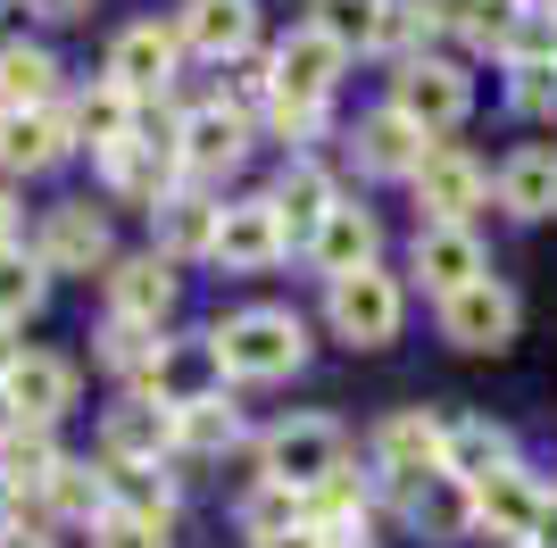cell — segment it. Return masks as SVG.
Wrapping results in <instances>:
<instances>
[{
	"label": "cell",
	"mask_w": 557,
	"mask_h": 548,
	"mask_svg": "<svg viewBox=\"0 0 557 548\" xmlns=\"http://www.w3.org/2000/svg\"><path fill=\"white\" fill-rule=\"evenodd\" d=\"M325 548H367V540H325Z\"/></svg>",
	"instance_id": "c3c4849f"
},
{
	"label": "cell",
	"mask_w": 557,
	"mask_h": 548,
	"mask_svg": "<svg viewBox=\"0 0 557 548\" xmlns=\"http://www.w3.org/2000/svg\"><path fill=\"white\" fill-rule=\"evenodd\" d=\"M209 358L233 383H283V374H300V358H308V324L292 316V308H242V316H225L209 333Z\"/></svg>",
	"instance_id": "6da1fadb"
},
{
	"label": "cell",
	"mask_w": 557,
	"mask_h": 548,
	"mask_svg": "<svg viewBox=\"0 0 557 548\" xmlns=\"http://www.w3.org/2000/svg\"><path fill=\"white\" fill-rule=\"evenodd\" d=\"M417 34H433L417 0H374V42H367V50H383V59H399V67H408V59H417Z\"/></svg>",
	"instance_id": "8d00e7d4"
},
{
	"label": "cell",
	"mask_w": 557,
	"mask_h": 548,
	"mask_svg": "<svg viewBox=\"0 0 557 548\" xmlns=\"http://www.w3.org/2000/svg\"><path fill=\"white\" fill-rule=\"evenodd\" d=\"M25 9H34V17H59V25H67V17H84L92 0H25Z\"/></svg>",
	"instance_id": "7bdbcfd3"
},
{
	"label": "cell",
	"mask_w": 557,
	"mask_h": 548,
	"mask_svg": "<svg viewBox=\"0 0 557 548\" xmlns=\"http://www.w3.org/2000/svg\"><path fill=\"white\" fill-rule=\"evenodd\" d=\"M399 316H408V291H399V274H383V266H358V274H342V283H325V324L349 349L399 341Z\"/></svg>",
	"instance_id": "3957f363"
},
{
	"label": "cell",
	"mask_w": 557,
	"mask_h": 548,
	"mask_svg": "<svg viewBox=\"0 0 557 548\" xmlns=\"http://www.w3.org/2000/svg\"><path fill=\"white\" fill-rule=\"evenodd\" d=\"M42 291H50L42 258H25V250H0V333L34 316V308H42Z\"/></svg>",
	"instance_id": "836d02e7"
},
{
	"label": "cell",
	"mask_w": 557,
	"mask_h": 548,
	"mask_svg": "<svg viewBox=\"0 0 557 548\" xmlns=\"http://www.w3.org/2000/svg\"><path fill=\"white\" fill-rule=\"evenodd\" d=\"M175 59H184V34H175V25H159V17H141V25H125V34H116L109 84L125 91V100H150V91L175 84Z\"/></svg>",
	"instance_id": "9c48e42d"
},
{
	"label": "cell",
	"mask_w": 557,
	"mask_h": 548,
	"mask_svg": "<svg viewBox=\"0 0 557 548\" xmlns=\"http://www.w3.org/2000/svg\"><path fill=\"white\" fill-rule=\"evenodd\" d=\"M549 482L516 457V465H499L491 482H474V532H491V540H541V524H549Z\"/></svg>",
	"instance_id": "5b68a950"
},
{
	"label": "cell",
	"mask_w": 557,
	"mask_h": 548,
	"mask_svg": "<svg viewBox=\"0 0 557 548\" xmlns=\"http://www.w3.org/2000/svg\"><path fill=\"white\" fill-rule=\"evenodd\" d=\"M342 67H349V50L325 42L317 25H300V34H283V50H275V91L283 100H333Z\"/></svg>",
	"instance_id": "2e32d148"
},
{
	"label": "cell",
	"mask_w": 557,
	"mask_h": 548,
	"mask_svg": "<svg viewBox=\"0 0 557 548\" xmlns=\"http://www.w3.org/2000/svg\"><path fill=\"white\" fill-rule=\"evenodd\" d=\"M516 324H524V299H516V283H499V274H483V283H466L458 299H442V341L449 349H508Z\"/></svg>",
	"instance_id": "8992f818"
},
{
	"label": "cell",
	"mask_w": 557,
	"mask_h": 548,
	"mask_svg": "<svg viewBox=\"0 0 557 548\" xmlns=\"http://www.w3.org/2000/svg\"><path fill=\"white\" fill-rule=\"evenodd\" d=\"M349 150H358V166L367 175H399V183H417V166L433 159V134H417L399 109H374L358 134H349Z\"/></svg>",
	"instance_id": "ac0fdd59"
},
{
	"label": "cell",
	"mask_w": 557,
	"mask_h": 548,
	"mask_svg": "<svg viewBox=\"0 0 557 548\" xmlns=\"http://www.w3.org/2000/svg\"><path fill=\"white\" fill-rule=\"evenodd\" d=\"M184 50H200V59H250V42H258V9L250 0H184Z\"/></svg>",
	"instance_id": "d6986e66"
},
{
	"label": "cell",
	"mask_w": 557,
	"mask_h": 548,
	"mask_svg": "<svg viewBox=\"0 0 557 548\" xmlns=\"http://www.w3.org/2000/svg\"><path fill=\"white\" fill-rule=\"evenodd\" d=\"M0 548H59V540H50V532H34V524H9V532H0Z\"/></svg>",
	"instance_id": "ee69618b"
},
{
	"label": "cell",
	"mask_w": 557,
	"mask_h": 548,
	"mask_svg": "<svg viewBox=\"0 0 557 548\" xmlns=\"http://www.w3.org/2000/svg\"><path fill=\"white\" fill-rule=\"evenodd\" d=\"M42 274H92L109 266V216H100L92 200H59L42 216Z\"/></svg>",
	"instance_id": "30bf717a"
},
{
	"label": "cell",
	"mask_w": 557,
	"mask_h": 548,
	"mask_svg": "<svg viewBox=\"0 0 557 548\" xmlns=\"http://www.w3.org/2000/svg\"><path fill=\"white\" fill-rule=\"evenodd\" d=\"M549 9H557V0H549Z\"/></svg>",
	"instance_id": "816d5d0a"
},
{
	"label": "cell",
	"mask_w": 557,
	"mask_h": 548,
	"mask_svg": "<svg viewBox=\"0 0 557 548\" xmlns=\"http://www.w3.org/2000/svg\"><path fill=\"white\" fill-rule=\"evenodd\" d=\"M491 200L524 216V225H549L557 216V141H524L499 175H491Z\"/></svg>",
	"instance_id": "9a60e30c"
},
{
	"label": "cell",
	"mask_w": 557,
	"mask_h": 548,
	"mask_svg": "<svg viewBox=\"0 0 557 548\" xmlns=\"http://www.w3.org/2000/svg\"><path fill=\"white\" fill-rule=\"evenodd\" d=\"M59 91V59L42 42H9L0 50V116H25V109H50Z\"/></svg>",
	"instance_id": "484cf974"
},
{
	"label": "cell",
	"mask_w": 557,
	"mask_h": 548,
	"mask_svg": "<svg viewBox=\"0 0 557 548\" xmlns=\"http://www.w3.org/2000/svg\"><path fill=\"white\" fill-rule=\"evenodd\" d=\"M166 308H175V266H166L159 250H150V258H116V266H109V316L159 324Z\"/></svg>",
	"instance_id": "603a6c76"
},
{
	"label": "cell",
	"mask_w": 557,
	"mask_h": 548,
	"mask_svg": "<svg viewBox=\"0 0 557 548\" xmlns=\"http://www.w3.org/2000/svg\"><path fill=\"white\" fill-rule=\"evenodd\" d=\"M134 109L141 100H125L116 84H100V91H84L67 109V134L84 141V150H116V141H134Z\"/></svg>",
	"instance_id": "f1b7e54d"
},
{
	"label": "cell",
	"mask_w": 557,
	"mask_h": 548,
	"mask_svg": "<svg viewBox=\"0 0 557 548\" xmlns=\"http://www.w3.org/2000/svg\"><path fill=\"white\" fill-rule=\"evenodd\" d=\"M267 134H283V141H317L325 134V100H267Z\"/></svg>",
	"instance_id": "60d3db41"
},
{
	"label": "cell",
	"mask_w": 557,
	"mask_h": 548,
	"mask_svg": "<svg viewBox=\"0 0 557 548\" xmlns=\"http://www.w3.org/2000/svg\"><path fill=\"white\" fill-rule=\"evenodd\" d=\"M392 499H399V515H408L424 540L474 532V482H458V474H424V482H408V490H392Z\"/></svg>",
	"instance_id": "44dd1931"
},
{
	"label": "cell",
	"mask_w": 557,
	"mask_h": 548,
	"mask_svg": "<svg viewBox=\"0 0 557 548\" xmlns=\"http://www.w3.org/2000/svg\"><path fill=\"white\" fill-rule=\"evenodd\" d=\"M175 159H184V175H225V166H242L250 159V116H233L225 100L191 109L184 125H175Z\"/></svg>",
	"instance_id": "8fae6325"
},
{
	"label": "cell",
	"mask_w": 557,
	"mask_h": 548,
	"mask_svg": "<svg viewBox=\"0 0 557 548\" xmlns=\"http://www.w3.org/2000/svg\"><path fill=\"white\" fill-rule=\"evenodd\" d=\"M491 175L474 150H458V141H433V159L417 166V208H424V225H466L474 208H483Z\"/></svg>",
	"instance_id": "52a82bcc"
},
{
	"label": "cell",
	"mask_w": 557,
	"mask_h": 548,
	"mask_svg": "<svg viewBox=\"0 0 557 548\" xmlns=\"http://www.w3.org/2000/svg\"><path fill=\"white\" fill-rule=\"evenodd\" d=\"M374 241H383V233H374V208H349V200H342L325 225H317L308 258H317V274H325V283H342V274L374 266Z\"/></svg>",
	"instance_id": "cb8c5ba5"
},
{
	"label": "cell",
	"mask_w": 557,
	"mask_h": 548,
	"mask_svg": "<svg viewBox=\"0 0 557 548\" xmlns=\"http://www.w3.org/2000/svg\"><path fill=\"white\" fill-rule=\"evenodd\" d=\"M417 274L433 299H458L466 283H483L491 258L483 241H474V225H417Z\"/></svg>",
	"instance_id": "4fadbf2b"
},
{
	"label": "cell",
	"mask_w": 557,
	"mask_h": 548,
	"mask_svg": "<svg viewBox=\"0 0 557 548\" xmlns=\"http://www.w3.org/2000/svg\"><path fill=\"white\" fill-rule=\"evenodd\" d=\"M75 150L67 116L59 109H25V116H0V175H42Z\"/></svg>",
	"instance_id": "7402d4cb"
},
{
	"label": "cell",
	"mask_w": 557,
	"mask_h": 548,
	"mask_svg": "<svg viewBox=\"0 0 557 548\" xmlns=\"http://www.w3.org/2000/svg\"><path fill=\"white\" fill-rule=\"evenodd\" d=\"M499 67H557V9H508V25H499V50H491Z\"/></svg>",
	"instance_id": "4dcf8cb0"
},
{
	"label": "cell",
	"mask_w": 557,
	"mask_h": 548,
	"mask_svg": "<svg viewBox=\"0 0 557 548\" xmlns=\"http://www.w3.org/2000/svg\"><path fill=\"white\" fill-rule=\"evenodd\" d=\"M516 548H557V540H516Z\"/></svg>",
	"instance_id": "681fc988"
},
{
	"label": "cell",
	"mask_w": 557,
	"mask_h": 548,
	"mask_svg": "<svg viewBox=\"0 0 557 548\" xmlns=\"http://www.w3.org/2000/svg\"><path fill=\"white\" fill-rule=\"evenodd\" d=\"M417 9H424L433 34H449V42H466V50H499V25H508L499 0H417Z\"/></svg>",
	"instance_id": "1f68e13d"
},
{
	"label": "cell",
	"mask_w": 557,
	"mask_h": 548,
	"mask_svg": "<svg viewBox=\"0 0 557 548\" xmlns=\"http://www.w3.org/2000/svg\"><path fill=\"white\" fill-rule=\"evenodd\" d=\"M258 548H325V532H308V524H300V532H283V540H258Z\"/></svg>",
	"instance_id": "bcb514c9"
},
{
	"label": "cell",
	"mask_w": 557,
	"mask_h": 548,
	"mask_svg": "<svg viewBox=\"0 0 557 548\" xmlns=\"http://www.w3.org/2000/svg\"><path fill=\"white\" fill-rule=\"evenodd\" d=\"M349 457V440H342V424L333 415H292V424H275V433L258 440V465H267V482H283V490H325L333 474H349L342 465Z\"/></svg>",
	"instance_id": "7a4b0ae2"
},
{
	"label": "cell",
	"mask_w": 557,
	"mask_h": 548,
	"mask_svg": "<svg viewBox=\"0 0 557 548\" xmlns=\"http://www.w3.org/2000/svg\"><path fill=\"white\" fill-rule=\"evenodd\" d=\"M0 424H17V415H9V383H0Z\"/></svg>",
	"instance_id": "7dc6e473"
},
{
	"label": "cell",
	"mask_w": 557,
	"mask_h": 548,
	"mask_svg": "<svg viewBox=\"0 0 557 548\" xmlns=\"http://www.w3.org/2000/svg\"><path fill=\"white\" fill-rule=\"evenodd\" d=\"M300 524H308V499L283 490V482H267V490L242 507V532H250V540H283V532H300Z\"/></svg>",
	"instance_id": "d590c367"
},
{
	"label": "cell",
	"mask_w": 557,
	"mask_h": 548,
	"mask_svg": "<svg viewBox=\"0 0 557 548\" xmlns=\"http://www.w3.org/2000/svg\"><path fill=\"white\" fill-rule=\"evenodd\" d=\"M499 465H516V433H508V424H491V415H458V424H449V449H442V474L491 482Z\"/></svg>",
	"instance_id": "d4e9b609"
},
{
	"label": "cell",
	"mask_w": 557,
	"mask_h": 548,
	"mask_svg": "<svg viewBox=\"0 0 557 548\" xmlns=\"http://www.w3.org/2000/svg\"><path fill=\"white\" fill-rule=\"evenodd\" d=\"M0 250H17V200L0 191Z\"/></svg>",
	"instance_id": "f6af8a7d"
},
{
	"label": "cell",
	"mask_w": 557,
	"mask_h": 548,
	"mask_svg": "<svg viewBox=\"0 0 557 548\" xmlns=\"http://www.w3.org/2000/svg\"><path fill=\"white\" fill-rule=\"evenodd\" d=\"M42 499H50V515H67V524H109V507H116V490H109V465H75V457H59V474L42 482Z\"/></svg>",
	"instance_id": "83f0119b"
},
{
	"label": "cell",
	"mask_w": 557,
	"mask_h": 548,
	"mask_svg": "<svg viewBox=\"0 0 557 548\" xmlns=\"http://www.w3.org/2000/svg\"><path fill=\"white\" fill-rule=\"evenodd\" d=\"M499 9H524V0H499Z\"/></svg>",
	"instance_id": "f907efd6"
},
{
	"label": "cell",
	"mask_w": 557,
	"mask_h": 548,
	"mask_svg": "<svg viewBox=\"0 0 557 548\" xmlns=\"http://www.w3.org/2000/svg\"><path fill=\"white\" fill-rule=\"evenodd\" d=\"M442 449H449V424H442V415H424V408H399V415L374 424V465H383L392 490L442 474Z\"/></svg>",
	"instance_id": "ba28073f"
},
{
	"label": "cell",
	"mask_w": 557,
	"mask_h": 548,
	"mask_svg": "<svg viewBox=\"0 0 557 548\" xmlns=\"http://www.w3.org/2000/svg\"><path fill=\"white\" fill-rule=\"evenodd\" d=\"M9 415L17 424H59V415L75 408V365L50 358V349H25V358H9Z\"/></svg>",
	"instance_id": "7c38bea8"
},
{
	"label": "cell",
	"mask_w": 557,
	"mask_h": 548,
	"mask_svg": "<svg viewBox=\"0 0 557 548\" xmlns=\"http://www.w3.org/2000/svg\"><path fill=\"white\" fill-rule=\"evenodd\" d=\"M166 449H175V408L159 399H125L100 433V465H159Z\"/></svg>",
	"instance_id": "ffe728a7"
},
{
	"label": "cell",
	"mask_w": 557,
	"mask_h": 548,
	"mask_svg": "<svg viewBox=\"0 0 557 548\" xmlns=\"http://www.w3.org/2000/svg\"><path fill=\"white\" fill-rule=\"evenodd\" d=\"M92 548H175V540H166V524H141V515H109V524H92Z\"/></svg>",
	"instance_id": "b9f144b4"
},
{
	"label": "cell",
	"mask_w": 557,
	"mask_h": 548,
	"mask_svg": "<svg viewBox=\"0 0 557 548\" xmlns=\"http://www.w3.org/2000/svg\"><path fill=\"white\" fill-rule=\"evenodd\" d=\"M233 440H242V415H233L225 390H200V399H184V408H175V449L216 457V449H233Z\"/></svg>",
	"instance_id": "f546056e"
},
{
	"label": "cell",
	"mask_w": 557,
	"mask_h": 548,
	"mask_svg": "<svg viewBox=\"0 0 557 548\" xmlns=\"http://www.w3.org/2000/svg\"><path fill=\"white\" fill-rule=\"evenodd\" d=\"M225 91H233V100H225L233 116L267 109V100H275V59H233V67H225Z\"/></svg>",
	"instance_id": "f35d334b"
},
{
	"label": "cell",
	"mask_w": 557,
	"mask_h": 548,
	"mask_svg": "<svg viewBox=\"0 0 557 548\" xmlns=\"http://www.w3.org/2000/svg\"><path fill=\"white\" fill-rule=\"evenodd\" d=\"M283 250H292V241H283L275 200H242V208H225V225H216V266H225V274H267Z\"/></svg>",
	"instance_id": "5bb4252c"
},
{
	"label": "cell",
	"mask_w": 557,
	"mask_h": 548,
	"mask_svg": "<svg viewBox=\"0 0 557 548\" xmlns=\"http://www.w3.org/2000/svg\"><path fill=\"white\" fill-rule=\"evenodd\" d=\"M216 225H225V208L200 200V191H175L159 208V241H166V266L175 258H216Z\"/></svg>",
	"instance_id": "4316f807"
},
{
	"label": "cell",
	"mask_w": 557,
	"mask_h": 548,
	"mask_svg": "<svg viewBox=\"0 0 557 548\" xmlns=\"http://www.w3.org/2000/svg\"><path fill=\"white\" fill-rule=\"evenodd\" d=\"M317 34L342 50H367L374 42V0H317Z\"/></svg>",
	"instance_id": "74e56055"
},
{
	"label": "cell",
	"mask_w": 557,
	"mask_h": 548,
	"mask_svg": "<svg viewBox=\"0 0 557 548\" xmlns=\"http://www.w3.org/2000/svg\"><path fill=\"white\" fill-rule=\"evenodd\" d=\"M392 109L408 116L417 134L442 141V134H458V125H466V109H474V84H466L458 59H424V50H417V59L392 75Z\"/></svg>",
	"instance_id": "277c9868"
},
{
	"label": "cell",
	"mask_w": 557,
	"mask_h": 548,
	"mask_svg": "<svg viewBox=\"0 0 557 548\" xmlns=\"http://www.w3.org/2000/svg\"><path fill=\"white\" fill-rule=\"evenodd\" d=\"M159 324H125V316H109V324H100V365H116V374H134V383H141V374H150V365H159Z\"/></svg>",
	"instance_id": "e575fe53"
},
{
	"label": "cell",
	"mask_w": 557,
	"mask_h": 548,
	"mask_svg": "<svg viewBox=\"0 0 557 548\" xmlns=\"http://www.w3.org/2000/svg\"><path fill=\"white\" fill-rule=\"evenodd\" d=\"M267 200H275V216H283V241H292V250H308V241H317V225L342 208V191H333V175H325L317 159H292Z\"/></svg>",
	"instance_id": "e0dca14e"
},
{
	"label": "cell",
	"mask_w": 557,
	"mask_h": 548,
	"mask_svg": "<svg viewBox=\"0 0 557 548\" xmlns=\"http://www.w3.org/2000/svg\"><path fill=\"white\" fill-rule=\"evenodd\" d=\"M508 109L516 116H557V67H508Z\"/></svg>",
	"instance_id": "ab89813d"
},
{
	"label": "cell",
	"mask_w": 557,
	"mask_h": 548,
	"mask_svg": "<svg viewBox=\"0 0 557 548\" xmlns=\"http://www.w3.org/2000/svg\"><path fill=\"white\" fill-rule=\"evenodd\" d=\"M50 474H59L50 424H9V433H0V482H9V490H42Z\"/></svg>",
	"instance_id": "d6a6232c"
}]
</instances>
